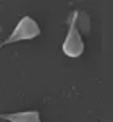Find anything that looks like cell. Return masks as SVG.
Returning <instances> with one entry per match:
<instances>
[{"label":"cell","instance_id":"6da1fadb","mask_svg":"<svg viewBox=\"0 0 113 122\" xmlns=\"http://www.w3.org/2000/svg\"><path fill=\"white\" fill-rule=\"evenodd\" d=\"M78 10H74L71 13V18H70V29H68V34L65 38V42H63V54L68 57H73V59H78L84 54V41H83V36L78 29Z\"/></svg>","mask_w":113,"mask_h":122},{"label":"cell","instance_id":"7a4b0ae2","mask_svg":"<svg viewBox=\"0 0 113 122\" xmlns=\"http://www.w3.org/2000/svg\"><path fill=\"white\" fill-rule=\"evenodd\" d=\"M39 34H40V28L36 23V20H32L31 16H23L18 21V25L15 26V29L11 31V34L5 41L0 42V49L3 46L15 44V42H19V41H31V39L37 38Z\"/></svg>","mask_w":113,"mask_h":122},{"label":"cell","instance_id":"3957f363","mask_svg":"<svg viewBox=\"0 0 113 122\" xmlns=\"http://www.w3.org/2000/svg\"><path fill=\"white\" fill-rule=\"evenodd\" d=\"M0 119L8 122H40L39 111H21L13 114H0Z\"/></svg>","mask_w":113,"mask_h":122}]
</instances>
